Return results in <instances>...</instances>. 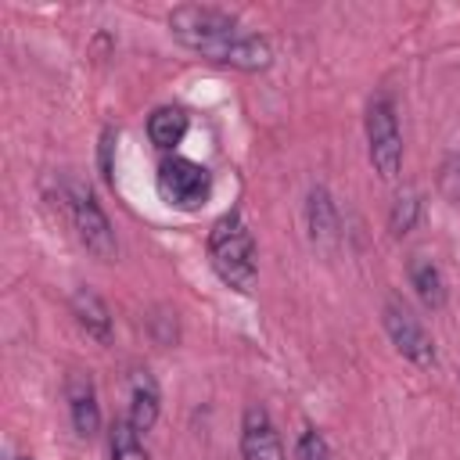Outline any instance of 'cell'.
Here are the masks:
<instances>
[{
	"label": "cell",
	"mask_w": 460,
	"mask_h": 460,
	"mask_svg": "<svg viewBox=\"0 0 460 460\" xmlns=\"http://www.w3.org/2000/svg\"><path fill=\"white\" fill-rule=\"evenodd\" d=\"M187 111L183 108H158L151 119H147V137L151 144H158L162 151L176 147L183 137H187Z\"/></svg>",
	"instance_id": "obj_13"
},
{
	"label": "cell",
	"mask_w": 460,
	"mask_h": 460,
	"mask_svg": "<svg viewBox=\"0 0 460 460\" xmlns=\"http://www.w3.org/2000/svg\"><path fill=\"white\" fill-rule=\"evenodd\" d=\"M367 155L381 180H395L402 172V133L388 97H374L367 104Z\"/></svg>",
	"instance_id": "obj_3"
},
{
	"label": "cell",
	"mask_w": 460,
	"mask_h": 460,
	"mask_svg": "<svg viewBox=\"0 0 460 460\" xmlns=\"http://www.w3.org/2000/svg\"><path fill=\"white\" fill-rule=\"evenodd\" d=\"M406 273H410V288L417 291V298L428 305V309H442L446 305V277L442 270L435 266V259L428 255H410L406 262Z\"/></svg>",
	"instance_id": "obj_12"
},
{
	"label": "cell",
	"mask_w": 460,
	"mask_h": 460,
	"mask_svg": "<svg viewBox=\"0 0 460 460\" xmlns=\"http://www.w3.org/2000/svg\"><path fill=\"white\" fill-rule=\"evenodd\" d=\"M158 190L176 208H198L212 194V172L190 158H165L158 165Z\"/></svg>",
	"instance_id": "obj_5"
},
{
	"label": "cell",
	"mask_w": 460,
	"mask_h": 460,
	"mask_svg": "<svg viewBox=\"0 0 460 460\" xmlns=\"http://www.w3.org/2000/svg\"><path fill=\"white\" fill-rule=\"evenodd\" d=\"M14 460H32V456H14Z\"/></svg>",
	"instance_id": "obj_18"
},
{
	"label": "cell",
	"mask_w": 460,
	"mask_h": 460,
	"mask_svg": "<svg viewBox=\"0 0 460 460\" xmlns=\"http://www.w3.org/2000/svg\"><path fill=\"white\" fill-rule=\"evenodd\" d=\"M241 460H288L277 424L255 402L241 417Z\"/></svg>",
	"instance_id": "obj_7"
},
{
	"label": "cell",
	"mask_w": 460,
	"mask_h": 460,
	"mask_svg": "<svg viewBox=\"0 0 460 460\" xmlns=\"http://www.w3.org/2000/svg\"><path fill=\"white\" fill-rule=\"evenodd\" d=\"M169 32L194 54L216 61V65H230L241 72H262L273 61V50L262 36L241 32L237 18L219 11V7H201V4H183L172 7L169 14Z\"/></svg>",
	"instance_id": "obj_1"
},
{
	"label": "cell",
	"mask_w": 460,
	"mask_h": 460,
	"mask_svg": "<svg viewBox=\"0 0 460 460\" xmlns=\"http://www.w3.org/2000/svg\"><path fill=\"white\" fill-rule=\"evenodd\" d=\"M65 399H68V413H72V428L79 438H93L101 431V402H97V388L93 377L83 370H72L65 381Z\"/></svg>",
	"instance_id": "obj_8"
},
{
	"label": "cell",
	"mask_w": 460,
	"mask_h": 460,
	"mask_svg": "<svg viewBox=\"0 0 460 460\" xmlns=\"http://www.w3.org/2000/svg\"><path fill=\"white\" fill-rule=\"evenodd\" d=\"M68 208H72V223H75V234H79L83 248H86L93 259L111 262V259L119 255V241H115V230H111V223H108L101 201L93 198V190L72 183V190H68Z\"/></svg>",
	"instance_id": "obj_4"
},
{
	"label": "cell",
	"mask_w": 460,
	"mask_h": 460,
	"mask_svg": "<svg viewBox=\"0 0 460 460\" xmlns=\"http://www.w3.org/2000/svg\"><path fill=\"white\" fill-rule=\"evenodd\" d=\"M295 460H334V456H331L327 438L316 428H305L298 435V442H295Z\"/></svg>",
	"instance_id": "obj_16"
},
{
	"label": "cell",
	"mask_w": 460,
	"mask_h": 460,
	"mask_svg": "<svg viewBox=\"0 0 460 460\" xmlns=\"http://www.w3.org/2000/svg\"><path fill=\"white\" fill-rule=\"evenodd\" d=\"M97 158H101V176L111 183V180H115V162H111V158H115V129H111V126L101 133V147H97Z\"/></svg>",
	"instance_id": "obj_17"
},
{
	"label": "cell",
	"mask_w": 460,
	"mask_h": 460,
	"mask_svg": "<svg viewBox=\"0 0 460 460\" xmlns=\"http://www.w3.org/2000/svg\"><path fill=\"white\" fill-rule=\"evenodd\" d=\"M68 305H72L75 323H79L93 341H101V345L111 341V313H108L104 298H101L93 288H75L72 298H68Z\"/></svg>",
	"instance_id": "obj_10"
},
{
	"label": "cell",
	"mask_w": 460,
	"mask_h": 460,
	"mask_svg": "<svg viewBox=\"0 0 460 460\" xmlns=\"http://www.w3.org/2000/svg\"><path fill=\"white\" fill-rule=\"evenodd\" d=\"M158 413H162V392H158V381L147 374V370H137L133 377H129V424L144 435V431H151L155 428V420H158Z\"/></svg>",
	"instance_id": "obj_11"
},
{
	"label": "cell",
	"mask_w": 460,
	"mask_h": 460,
	"mask_svg": "<svg viewBox=\"0 0 460 460\" xmlns=\"http://www.w3.org/2000/svg\"><path fill=\"white\" fill-rule=\"evenodd\" d=\"M385 331H388V338H392V345L410 359V363H417V367H435V341H431V334H428V327L410 313V305L406 302H399V298H388L385 302Z\"/></svg>",
	"instance_id": "obj_6"
},
{
	"label": "cell",
	"mask_w": 460,
	"mask_h": 460,
	"mask_svg": "<svg viewBox=\"0 0 460 460\" xmlns=\"http://www.w3.org/2000/svg\"><path fill=\"white\" fill-rule=\"evenodd\" d=\"M417 219H420V194H417L413 187H402V190L395 194L392 208H388V230H392L395 237H402V234H410V230L417 226Z\"/></svg>",
	"instance_id": "obj_15"
},
{
	"label": "cell",
	"mask_w": 460,
	"mask_h": 460,
	"mask_svg": "<svg viewBox=\"0 0 460 460\" xmlns=\"http://www.w3.org/2000/svg\"><path fill=\"white\" fill-rule=\"evenodd\" d=\"M305 226H309V241L323 252H331L338 244V205L334 198L323 190V187H313L309 198H305Z\"/></svg>",
	"instance_id": "obj_9"
},
{
	"label": "cell",
	"mask_w": 460,
	"mask_h": 460,
	"mask_svg": "<svg viewBox=\"0 0 460 460\" xmlns=\"http://www.w3.org/2000/svg\"><path fill=\"white\" fill-rule=\"evenodd\" d=\"M208 262L216 277L234 291H252L255 284V237L237 208L219 216L208 230Z\"/></svg>",
	"instance_id": "obj_2"
},
{
	"label": "cell",
	"mask_w": 460,
	"mask_h": 460,
	"mask_svg": "<svg viewBox=\"0 0 460 460\" xmlns=\"http://www.w3.org/2000/svg\"><path fill=\"white\" fill-rule=\"evenodd\" d=\"M108 449L111 460H147V449L140 442V431L129 424V417H119L108 431Z\"/></svg>",
	"instance_id": "obj_14"
}]
</instances>
